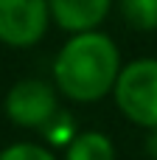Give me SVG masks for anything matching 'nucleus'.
<instances>
[{"instance_id":"nucleus-8","label":"nucleus","mask_w":157,"mask_h":160,"mask_svg":"<svg viewBox=\"0 0 157 160\" xmlns=\"http://www.w3.org/2000/svg\"><path fill=\"white\" fill-rule=\"evenodd\" d=\"M42 135H45V141H48V146H67L73 138H76V129H73V118L67 115V112H56V118L42 129Z\"/></svg>"},{"instance_id":"nucleus-4","label":"nucleus","mask_w":157,"mask_h":160,"mask_svg":"<svg viewBox=\"0 0 157 160\" xmlns=\"http://www.w3.org/2000/svg\"><path fill=\"white\" fill-rule=\"evenodd\" d=\"M51 22L48 0H0V42L8 48H34Z\"/></svg>"},{"instance_id":"nucleus-5","label":"nucleus","mask_w":157,"mask_h":160,"mask_svg":"<svg viewBox=\"0 0 157 160\" xmlns=\"http://www.w3.org/2000/svg\"><path fill=\"white\" fill-rule=\"evenodd\" d=\"M48 3L53 22L67 34H79L98 28L110 17L115 0H48Z\"/></svg>"},{"instance_id":"nucleus-10","label":"nucleus","mask_w":157,"mask_h":160,"mask_svg":"<svg viewBox=\"0 0 157 160\" xmlns=\"http://www.w3.org/2000/svg\"><path fill=\"white\" fill-rule=\"evenodd\" d=\"M146 155L152 160H157V129H149V138H146Z\"/></svg>"},{"instance_id":"nucleus-6","label":"nucleus","mask_w":157,"mask_h":160,"mask_svg":"<svg viewBox=\"0 0 157 160\" xmlns=\"http://www.w3.org/2000/svg\"><path fill=\"white\" fill-rule=\"evenodd\" d=\"M65 160H115V143L104 132H79L65 146Z\"/></svg>"},{"instance_id":"nucleus-9","label":"nucleus","mask_w":157,"mask_h":160,"mask_svg":"<svg viewBox=\"0 0 157 160\" xmlns=\"http://www.w3.org/2000/svg\"><path fill=\"white\" fill-rule=\"evenodd\" d=\"M0 160H56V155H53L48 146L20 141V143L6 146V149L0 152Z\"/></svg>"},{"instance_id":"nucleus-2","label":"nucleus","mask_w":157,"mask_h":160,"mask_svg":"<svg viewBox=\"0 0 157 160\" xmlns=\"http://www.w3.org/2000/svg\"><path fill=\"white\" fill-rule=\"evenodd\" d=\"M112 98L124 118L143 129H157V59L140 56L121 68Z\"/></svg>"},{"instance_id":"nucleus-1","label":"nucleus","mask_w":157,"mask_h":160,"mask_svg":"<svg viewBox=\"0 0 157 160\" xmlns=\"http://www.w3.org/2000/svg\"><path fill=\"white\" fill-rule=\"evenodd\" d=\"M121 51L101 28L70 34L53 56V84L76 104H96L115 90L121 76Z\"/></svg>"},{"instance_id":"nucleus-3","label":"nucleus","mask_w":157,"mask_h":160,"mask_svg":"<svg viewBox=\"0 0 157 160\" xmlns=\"http://www.w3.org/2000/svg\"><path fill=\"white\" fill-rule=\"evenodd\" d=\"M59 96L62 93L51 82H42V79H20L6 93L3 110H6L8 121L14 127H22V129H45L56 118V112H59Z\"/></svg>"},{"instance_id":"nucleus-7","label":"nucleus","mask_w":157,"mask_h":160,"mask_svg":"<svg viewBox=\"0 0 157 160\" xmlns=\"http://www.w3.org/2000/svg\"><path fill=\"white\" fill-rule=\"evenodd\" d=\"M124 22L135 31H157V0H115Z\"/></svg>"}]
</instances>
